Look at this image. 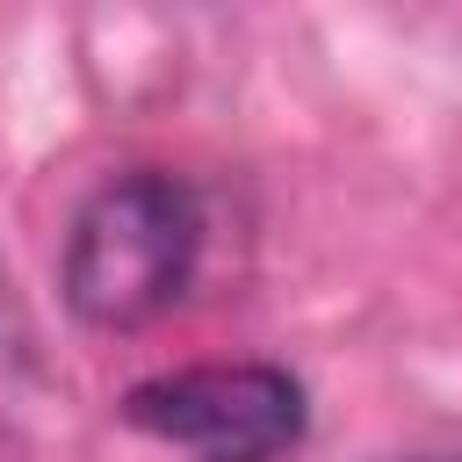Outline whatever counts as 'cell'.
Masks as SVG:
<instances>
[{"mask_svg": "<svg viewBox=\"0 0 462 462\" xmlns=\"http://www.w3.org/2000/svg\"><path fill=\"white\" fill-rule=\"evenodd\" d=\"M123 419L152 440L188 448L195 462H274L303 433V390L267 361H209L137 383L123 397Z\"/></svg>", "mask_w": 462, "mask_h": 462, "instance_id": "obj_2", "label": "cell"}, {"mask_svg": "<svg viewBox=\"0 0 462 462\" xmlns=\"http://www.w3.org/2000/svg\"><path fill=\"white\" fill-rule=\"evenodd\" d=\"M202 253V209L173 173H123L108 180L65 245V303L101 325L130 332L180 303Z\"/></svg>", "mask_w": 462, "mask_h": 462, "instance_id": "obj_1", "label": "cell"}]
</instances>
